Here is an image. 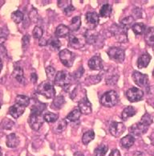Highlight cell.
<instances>
[{
	"instance_id": "obj_1",
	"label": "cell",
	"mask_w": 154,
	"mask_h": 156,
	"mask_svg": "<svg viewBox=\"0 0 154 156\" xmlns=\"http://www.w3.org/2000/svg\"><path fill=\"white\" fill-rule=\"evenodd\" d=\"M46 107V104L38 102L37 104H35L31 108V114L28 118V123L31 129L36 131L40 129L45 122L43 112L44 111Z\"/></svg>"
},
{
	"instance_id": "obj_2",
	"label": "cell",
	"mask_w": 154,
	"mask_h": 156,
	"mask_svg": "<svg viewBox=\"0 0 154 156\" xmlns=\"http://www.w3.org/2000/svg\"><path fill=\"white\" fill-rule=\"evenodd\" d=\"M37 94L44 96L47 99H52L56 95V90L51 80L43 81L36 89Z\"/></svg>"
},
{
	"instance_id": "obj_3",
	"label": "cell",
	"mask_w": 154,
	"mask_h": 156,
	"mask_svg": "<svg viewBox=\"0 0 154 156\" xmlns=\"http://www.w3.org/2000/svg\"><path fill=\"white\" fill-rule=\"evenodd\" d=\"M119 96L116 91L111 90L103 94L101 98V105L105 107H112L118 103Z\"/></svg>"
},
{
	"instance_id": "obj_4",
	"label": "cell",
	"mask_w": 154,
	"mask_h": 156,
	"mask_svg": "<svg viewBox=\"0 0 154 156\" xmlns=\"http://www.w3.org/2000/svg\"><path fill=\"white\" fill-rule=\"evenodd\" d=\"M55 84L60 87H67L72 81V76L67 71L58 72L55 77Z\"/></svg>"
},
{
	"instance_id": "obj_5",
	"label": "cell",
	"mask_w": 154,
	"mask_h": 156,
	"mask_svg": "<svg viewBox=\"0 0 154 156\" xmlns=\"http://www.w3.org/2000/svg\"><path fill=\"white\" fill-rule=\"evenodd\" d=\"M112 34L115 36V38L119 42H127V29L122 26H119L117 24H113L110 29Z\"/></svg>"
},
{
	"instance_id": "obj_6",
	"label": "cell",
	"mask_w": 154,
	"mask_h": 156,
	"mask_svg": "<svg viewBox=\"0 0 154 156\" xmlns=\"http://www.w3.org/2000/svg\"><path fill=\"white\" fill-rule=\"evenodd\" d=\"M108 55L111 60L117 63L123 62L125 57V50L121 48L112 47L108 50Z\"/></svg>"
},
{
	"instance_id": "obj_7",
	"label": "cell",
	"mask_w": 154,
	"mask_h": 156,
	"mask_svg": "<svg viewBox=\"0 0 154 156\" xmlns=\"http://www.w3.org/2000/svg\"><path fill=\"white\" fill-rule=\"evenodd\" d=\"M85 44H86V40H85L84 36L75 35V34L69 35V39H68V46L69 47L79 49L84 47Z\"/></svg>"
},
{
	"instance_id": "obj_8",
	"label": "cell",
	"mask_w": 154,
	"mask_h": 156,
	"mask_svg": "<svg viewBox=\"0 0 154 156\" xmlns=\"http://www.w3.org/2000/svg\"><path fill=\"white\" fill-rule=\"evenodd\" d=\"M75 54L68 49H63L60 51V59L62 64L67 68L72 67L75 60Z\"/></svg>"
},
{
	"instance_id": "obj_9",
	"label": "cell",
	"mask_w": 154,
	"mask_h": 156,
	"mask_svg": "<svg viewBox=\"0 0 154 156\" xmlns=\"http://www.w3.org/2000/svg\"><path fill=\"white\" fill-rule=\"evenodd\" d=\"M126 97L130 102H136L141 101L144 97V92L138 88L132 87L126 91Z\"/></svg>"
},
{
	"instance_id": "obj_10",
	"label": "cell",
	"mask_w": 154,
	"mask_h": 156,
	"mask_svg": "<svg viewBox=\"0 0 154 156\" xmlns=\"http://www.w3.org/2000/svg\"><path fill=\"white\" fill-rule=\"evenodd\" d=\"M132 80L136 85L141 88H147L149 85V76L140 72L134 71L132 73Z\"/></svg>"
},
{
	"instance_id": "obj_11",
	"label": "cell",
	"mask_w": 154,
	"mask_h": 156,
	"mask_svg": "<svg viewBox=\"0 0 154 156\" xmlns=\"http://www.w3.org/2000/svg\"><path fill=\"white\" fill-rule=\"evenodd\" d=\"M125 131V126L123 123L112 122L109 126V132L112 136L118 138Z\"/></svg>"
},
{
	"instance_id": "obj_12",
	"label": "cell",
	"mask_w": 154,
	"mask_h": 156,
	"mask_svg": "<svg viewBox=\"0 0 154 156\" xmlns=\"http://www.w3.org/2000/svg\"><path fill=\"white\" fill-rule=\"evenodd\" d=\"M148 128H149V126L147 125H145V123L140 121L139 122L135 123V124H133L132 126L130 127V134L136 135V136H140V135H142V134L146 133Z\"/></svg>"
},
{
	"instance_id": "obj_13",
	"label": "cell",
	"mask_w": 154,
	"mask_h": 156,
	"mask_svg": "<svg viewBox=\"0 0 154 156\" xmlns=\"http://www.w3.org/2000/svg\"><path fill=\"white\" fill-rule=\"evenodd\" d=\"M79 108L80 111L81 112V114H89L92 113V104L90 103V101L87 100V98L85 97L83 99H81L78 102Z\"/></svg>"
},
{
	"instance_id": "obj_14",
	"label": "cell",
	"mask_w": 154,
	"mask_h": 156,
	"mask_svg": "<svg viewBox=\"0 0 154 156\" xmlns=\"http://www.w3.org/2000/svg\"><path fill=\"white\" fill-rule=\"evenodd\" d=\"M88 67L92 70H101L103 69L102 60L99 55L92 56V58L88 60Z\"/></svg>"
},
{
	"instance_id": "obj_15",
	"label": "cell",
	"mask_w": 154,
	"mask_h": 156,
	"mask_svg": "<svg viewBox=\"0 0 154 156\" xmlns=\"http://www.w3.org/2000/svg\"><path fill=\"white\" fill-rule=\"evenodd\" d=\"M25 110V107L22 106V105H19V104H15L14 105L11 106L9 109V114L11 117H13L14 118H19V117L23 114V112Z\"/></svg>"
},
{
	"instance_id": "obj_16",
	"label": "cell",
	"mask_w": 154,
	"mask_h": 156,
	"mask_svg": "<svg viewBox=\"0 0 154 156\" xmlns=\"http://www.w3.org/2000/svg\"><path fill=\"white\" fill-rule=\"evenodd\" d=\"M12 76L15 78L18 82L21 83L22 85L27 84L24 77V74H23V71H22V68L20 66H15L14 68V70L12 72Z\"/></svg>"
},
{
	"instance_id": "obj_17",
	"label": "cell",
	"mask_w": 154,
	"mask_h": 156,
	"mask_svg": "<svg viewBox=\"0 0 154 156\" xmlns=\"http://www.w3.org/2000/svg\"><path fill=\"white\" fill-rule=\"evenodd\" d=\"M151 59L152 57L149 53H145L141 55L137 60V67L139 69H145L149 65Z\"/></svg>"
},
{
	"instance_id": "obj_18",
	"label": "cell",
	"mask_w": 154,
	"mask_h": 156,
	"mask_svg": "<svg viewBox=\"0 0 154 156\" xmlns=\"http://www.w3.org/2000/svg\"><path fill=\"white\" fill-rule=\"evenodd\" d=\"M84 36L85 37L86 42H87L88 44H95L96 42V40H97L98 33L95 30L88 29L86 31V32H85Z\"/></svg>"
},
{
	"instance_id": "obj_19",
	"label": "cell",
	"mask_w": 154,
	"mask_h": 156,
	"mask_svg": "<svg viewBox=\"0 0 154 156\" xmlns=\"http://www.w3.org/2000/svg\"><path fill=\"white\" fill-rule=\"evenodd\" d=\"M6 144L10 148H15L19 144V139L15 134H11L7 137Z\"/></svg>"
},
{
	"instance_id": "obj_20",
	"label": "cell",
	"mask_w": 154,
	"mask_h": 156,
	"mask_svg": "<svg viewBox=\"0 0 154 156\" xmlns=\"http://www.w3.org/2000/svg\"><path fill=\"white\" fill-rule=\"evenodd\" d=\"M69 33L70 28L68 27H67L66 25L63 24L59 25L58 27H56V32H55L56 37H58V38L65 37V36H67V35H69Z\"/></svg>"
},
{
	"instance_id": "obj_21",
	"label": "cell",
	"mask_w": 154,
	"mask_h": 156,
	"mask_svg": "<svg viewBox=\"0 0 154 156\" xmlns=\"http://www.w3.org/2000/svg\"><path fill=\"white\" fill-rule=\"evenodd\" d=\"M58 6L63 11V12L67 16H68L70 13H72V11L75 10L70 1H59Z\"/></svg>"
},
{
	"instance_id": "obj_22",
	"label": "cell",
	"mask_w": 154,
	"mask_h": 156,
	"mask_svg": "<svg viewBox=\"0 0 154 156\" xmlns=\"http://www.w3.org/2000/svg\"><path fill=\"white\" fill-rule=\"evenodd\" d=\"M134 142H135V138L131 134H128L125 137L122 138L121 139V146L125 149H128L130 147L133 145Z\"/></svg>"
},
{
	"instance_id": "obj_23",
	"label": "cell",
	"mask_w": 154,
	"mask_h": 156,
	"mask_svg": "<svg viewBox=\"0 0 154 156\" xmlns=\"http://www.w3.org/2000/svg\"><path fill=\"white\" fill-rule=\"evenodd\" d=\"M145 40L148 45L154 47V27H149L145 31Z\"/></svg>"
},
{
	"instance_id": "obj_24",
	"label": "cell",
	"mask_w": 154,
	"mask_h": 156,
	"mask_svg": "<svg viewBox=\"0 0 154 156\" xmlns=\"http://www.w3.org/2000/svg\"><path fill=\"white\" fill-rule=\"evenodd\" d=\"M136 114V109H135L132 106H127L126 108H125L123 111H122V114H121V118L123 120L126 121L128 120L129 118H132L133 117L135 114Z\"/></svg>"
},
{
	"instance_id": "obj_25",
	"label": "cell",
	"mask_w": 154,
	"mask_h": 156,
	"mask_svg": "<svg viewBox=\"0 0 154 156\" xmlns=\"http://www.w3.org/2000/svg\"><path fill=\"white\" fill-rule=\"evenodd\" d=\"M86 20L89 24L96 26L98 24L100 18H99L98 14L96 12H88L86 15Z\"/></svg>"
},
{
	"instance_id": "obj_26",
	"label": "cell",
	"mask_w": 154,
	"mask_h": 156,
	"mask_svg": "<svg viewBox=\"0 0 154 156\" xmlns=\"http://www.w3.org/2000/svg\"><path fill=\"white\" fill-rule=\"evenodd\" d=\"M67 127V122L64 119H61L59 120L57 122L55 123V125L53 126V130L56 133H62L63 131H64Z\"/></svg>"
},
{
	"instance_id": "obj_27",
	"label": "cell",
	"mask_w": 154,
	"mask_h": 156,
	"mask_svg": "<svg viewBox=\"0 0 154 156\" xmlns=\"http://www.w3.org/2000/svg\"><path fill=\"white\" fill-rule=\"evenodd\" d=\"M47 45L51 51H58L61 47V43L58 39L51 38L47 41Z\"/></svg>"
},
{
	"instance_id": "obj_28",
	"label": "cell",
	"mask_w": 154,
	"mask_h": 156,
	"mask_svg": "<svg viewBox=\"0 0 154 156\" xmlns=\"http://www.w3.org/2000/svg\"><path fill=\"white\" fill-rule=\"evenodd\" d=\"M81 25V20L80 16H75L72 20H71V23H70V30L72 31H78L80 29Z\"/></svg>"
},
{
	"instance_id": "obj_29",
	"label": "cell",
	"mask_w": 154,
	"mask_h": 156,
	"mask_svg": "<svg viewBox=\"0 0 154 156\" xmlns=\"http://www.w3.org/2000/svg\"><path fill=\"white\" fill-rule=\"evenodd\" d=\"M132 29L136 35H142L146 31L145 25L142 23H136L132 26Z\"/></svg>"
},
{
	"instance_id": "obj_30",
	"label": "cell",
	"mask_w": 154,
	"mask_h": 156,
	"mask_svg": "<svg viewBox=\"0 0 154 156\" xmlns=\"http://www.w3.org/2000/svg\"><path fill=\"white\" fill-rule=\"evenodd\" d=\"M95 138V133L93 130H88V131L85 132L84 134H83L82 136V143L84 145H87L90 142H92Z\"/></svg>"
},
{
	"instance_id": "obj_31",
	"label": "cell",
	"mask_w": 154,
	"mask_h": 156,
	"mask_svg": "<svg viewBox=\"0 0 154 156\" xmlns=\"http://www.w3.org/2000/svg\"><path fill=\"white\" fill-rule=\"evenodd\" d=\"M16 104L22 105L23 107H27L30 104V99L28 97L24 96V95H18L15 98Z\"/></svg>"
},
{
	"instance_id": "obj_32",
	"label": "cell",
	"mask_w": 154,
	"mask_h": 156,
	"mask_svg": "<svg viewBox=\"0 0 154 156\" xmlns=\"http://www.w3.org/2000/svg\"><path fill=\"white\" fill-rule=\"evenodd\" d=\"M112 7L109 4H104L101 7L100 15L103 18H107V17H109L111 13H112Z\"/></svg>"
},
{
	"instance_id": "obj_33",
	"label": "cell",
	"mask_w": 154,
	"mask_h": 156,
	"mask_svg": "<svg viewBox=\"0 0 154 156\" xmlns=\"http://www.w3.org/2000/svg\"><path fill=\"white\" fill-rule=\"evenodd\" d=\"M108 147L106 144H101L94 151V154L96 156H104L108 152Z\"/></svg>"
},
{
	"instance_id": "obj_34",
	"label": "cell",
	"mask_w": 154,
	"mask_h": 156,
	"mask_svg": "<svg viewBox=\"0 0 154 156\" xmlns=\"http://www.w3.org/2000/svg\"><path fill=\"white\" fill-rule=\"evenodd\" d=\"M81 115V112L80 111L79 109H73L71 113L67 114V120L70 121V122H75V121H77L80 118Z\"/></svg>"
},
{
	"instance_id": "obj_35",
	"label": "cell",
	"mask_w": 154,
	"mask_h": 156,
	"mask_svg": "<svg viewBox=\"0 0 154 156\" xmlns=\"http://www.w3.org/2000/svg\"><path fill=\"white\" fill-rule=\"evenodd\" d=\"M64 104H65L64 98H63V96H58L54 98L52 105H53L54 107L56 108V109H61L63 105H64Z\"/></svg>"
},
{
	"instance_id": "obj_36",
	"label": "cell",
	"mask_w": 154,
	"mask_h": 156,
	"mask_svg": "<svg viewBox=\"0 0 154 156\" xmlns=\"http://www.w3.org/2000/svg\"><path fill=\"white\" fill-rule=\"evenodd\" d=\"M23 18H24V16H23L22 11H15L11 14V19L13 20V21L15 23H19L22 22L23 20Z\"/></svg>"
},
{
	"instance_id": "obj_37",
	"label": "cell",
	"mask_w": 154,
	"mask_h": 156,
	"mask_svg": "<svg viewBox=\"0 0 154 156\" xmlns=\"http://www.w3.org/2000/svg\"><path fill=\"white\" fill-rule=\"evenodd\" d=\"M134 20H135V19H134L133 16H128V17H125V19H123V20H121V26L122 27H124L125 28V29H128V27H131L132 25V23H133Z\"/></svg>"
},
{
	"instance_id": "obj_38",
	"label": "cell",
	"mask_w": 154,
	"mask_h": 156,
	"mask_svg": "<svg viewBox=\"0 0 154 156\" xmlns=\"http://www.w3.org/2000/svg\"><path fill=\"white\" fill-rule=\"evenodd\" d=\"M43 118H44L45 122H47L54 123L58 120L59 116L58 114H53V113H47L43 115Z\"/></svg>"
},
{
	"instance_id": "obj_39",
	"label": "cell",
	"mask_w": 154,
	"mask_h": 156,
	"mask_svg": "<svg viewBox=\"0 0 154 156\" xmlns=\"http://www.w3.org/2000/svg\"><path fill=\"white\" fill-rule=\"evenodd\" d=\"M9 31L6 27H1L0 28V46L4 44V42L7 40V36H8Z\"/></svg>"
},
{
	"instance_id": "obj_40",
	"label": "cell",
	"mask_w": 154,
	"mask_h": 156,
	"mask_svg": "<svg viewBox=\"0 0 154 156\" xmlns=\"http://www.w3.org/2000/svg\"><path fill=\"white\" fill-rule=\"evenodd\" d=\"M46 73H47V76L48 78V80H52L54 79L55 80V77H56V69H54L52 66H47L46 69Z\"/></svg>"
},
{
	"instance_id": "obj_41",
	"label": "cell",
	"mask_w": 154,
	"mask_h": 156,
	"mask_svg": "<svg viewBox=\"0 0 154 156\" xmlns=\"http://www.w3.org/2000/svg\"><path fill=\"white\" fill-rule=\"evenodd\" d=\"M43 33V29L40 27H38V26H36V27L33 29V31H32L33 37L35 39H36V40H40V39L42 38Z\"/></svg>"
},
{
	"instance_id": "obj_42",
	"label": "cell",
	"mask_w": 154,
	"mask_h": 156,
	"mask_svg": "<svg viewBox=\"0 0 154 156\" xmlns=\"http://www.w3.org/2000/svg\"><path fill=\"white\" fill-rule=\"evenodd\" d=\"M141 122H142L143 123H145V125H147L148 126H149L151 125V124H152V116H151L149 114L146 113V114H144L143 117L141 118Z\"/></svg>"
},
{
	"instance_id": "obj_43",
	"label": "cell",
	"mask_w": 154,
	"mask_h": 156,
	"mask_svg": "<svg viewBox=\"0 0 154 156\" xmlns=\"http://www.w3.org/2000/svg\"><path fill=\"white\" fill-rule=\"evenodd\" d=\"M101 77L100 76H91L86 79V82L88 85H95L101 81Z\"/></svg>"
},
{
	"instance_id": "obj_44",
	"label": "cell",
	"mask_w": 154,
	"mask_h": 156,
	"mask_svg": "<svg viewBox=\"0 0 154 156\" xmlns=\"http://www.w3.org/2000/svg\"><path fill=\"white\" fill-rule=\"evenodd\" d=\"M15 123L9 119V118H4L2 122V128H4V129H10L12 128V126H14Z\"/></svg>"
},
{
	"instance_id": "obj_45",
	"label": "cell",
	"mask_w": 154,
	"mask_h": 156,
	"mask_svg": "<svg viewBox=\"0 0 154 156\" xmlns=\"http://www.w3.org/2000/svg\"><path fill=\"white\" fill-rule=\"evenodd\" d=\"M117 79H118V76H116V75H111V76H108L106 78V84L109 85H116V82H117Z\"/></svg>"
},
{
	"instance_id": "obj_46",
	"label": "cell",
	"mask_w": 154,
	"mask_h": 156,
	"mask_svg": "<svg viewBox=\"0 0 154 156\" xmlns=\"http://www.w3.org/2000/svg\"><path fill=\"white\" fill-rule=\"evenodd\" d=\"M84 73V69L82 67V66H80V67L77 70H76L75 73H74V76H75V78H80L81 76H83V73Z\"/></svg>"
},
{
	"instance_id": "obj_47",
	"label": "cell",
	"mask_w": 154,
	"mask_h": 156,
	"mask_svg": "<svg viewBox=\"0 0 154 156\" xmlns=\"http://www.w3.org/2000/svg\"><path fill=\"white\" fill-rule=\"evenodd\" d=\"M30 43V36L28 35H26L22 37V48H25L28 47Z\"/></svg>"
},
{
	"instance_id": "obj_48",
	"label": "cell",
	"mask_w": 154,
	"mask_h": 156,
	"mask_svg": "<svg viewBox=\"0 0 154 156\" xmlns=\"http://www.w3.org/2000/svg\"><path fill=\"white\" fill-rule=\"evenodd\" d=\"M30 17H31V20L34 23H36V21L38 20V13H37V11L35 8H33V10L31 11V14H30Z\"/></svg>"
},
{
	"instance_id": "obj_49",
	"label": "cell",
	"mask_w": 154,
	"mask_h": 156,
	"mask_svg": "<svg viewBox=\"0 0 154 156\" xmlns=\"http://www.w3.org/2000/svg\"><path fill=\"white\" fill-rule=\"evenodd\" d=\"M132 13L134 15V19L141 18L142 11H141V10L140 8H134L133 11H132Z\"/></svg>"
},
{
	"instance_id": "obj_50",
	"label": "cell",
	"mask_w": 154,
	"mask_h": 156,
	"mask_svg": "<svg viewBox=\"0 0 154 156\" xmlns=\"http://www.w3.org/2000/svg\"><path fill=\"white\" fill-rule=\"evenodd\" d=\"M127 156H145V154L141 151H132L130 152Z\"/></svg>"
},
{
	"instance_id": "obj_51",
	"label": "cell",
	"mask_w": 154,
	"mask_h": 156,
	"mask_svg": "<svg viewBox=\"0 0 154 156\" xmlns=\"http://www.w3.org/2000/svg\"><path fill=\"white\" fill-rule=\"evenodd\" d=\"M108 156H121V153H120V151H119L117 149H114L112 150V152L110 153L109 155Z\"/></svg>"
},
{
	"instance_id": "obj_52",
	"label": "cell",
	"mask_w": 154,
	"mask_h": 156,
	"mask_svg": "<svg viewBox=\"0 0 154 156\" xmlns=\"http://www.w3.org/2000/svg\"><path fill=\"white\" fill-rule=\"evenodd\" d=\"M31 81L33 83H36V81H37V79H38V77H37V75H36V73H32L31 74Z\"/></svg>"
},
{
	"instance_id": "obj_53",
	"label": "cell",
	"mask_w": 154,
	"mask_h": 156,
	"mask_svg": "<svg viewBox=\"0 0 154 156\" xmlns=\"http://www.w3.org/2000/svg\"><path fill=\"white\" fill-rule=\"evenodd\" d=\"M74 156H84L83 153L81 152H76L75 154H74Z\"/></svg>"
},
{
	"instance_id": "obj_54",
	"label": "cell",
	"mask_w": 154,
	"mask_h": 156,
	"mask_svg": "<svg viewBox=\"0 0 154 156\" xmlns=\"http://www.w3.org/2000/svg\"><path fill=\"white\" fill-rule=\"evenodd\" d=\"M2 60H1V58H0V73H1V71H2Z\"/></svg>"
},
{
	"instance_id": "obj_55",
	"label": "cell",
	"mask_w": 154,
	"mask_h": 156,
	"mask_svg": "<svg viewBox=\"0 0 154 156\" xmlns=\"http://www.w3.org/2000/svg\"><path fill=\"white\" fill-rule=\"evenodd\" d=\"M152 76H153V77H154V69H153V72H152Z\"/></svg>"
},
{
	"instance_id": "obj_56",
	"label": "cell",
	"mask_w": 154,
	"mask_h": 156,
	"mask_svg": "<svg viewBox=\"0 0 154 156\" xmlns=\"http://www.w3.org/2000/svg\"><path fill=\"white\" fill-rule=\"evenodd\" d=\"M0 156H2V153H1V152H0Z\"/></svg>"
},
{
	"instance_id": "obj_57",
	"label": "cell",
	"mask_w": 154,
	"mask_h": 156,
	"mask_svg": "<svg viewBox=\"0 0 154 156\" xmlns=\"http://www.w3.org/2000/svg\"><path fill=\"white\" fill-rule=\"evenodd\" d=\"M152 107L154 108V102H153V104H152Z\"/></svg>"
},
{
	"instance_id": "obj_58",
	"label": "cell",
	"mask_w": 154,
	"mask_h": 156,
	"mask_svg": "<svg viewBox=\"0 0 154 156\" xmlns=\"http://www.w3.org/2000/svg\"><path fill=\"white\" fill-rule=\"evenodd\" d=\"M0 109H1V104H0Z\"/></svg>"
},
{
	"instance_id": "obj_59",
	"label": "cell",
	"mask_w": 154,
	"mask_h": 156,
	"mask_svg": "<svg viewBox=\"0 0 154 156\" xmlns=\"http://www.w3.org/2000/svg\"><path fill=\"white\" fill-rule=\"evenodd\" d=\"M153 51H154V49H153Z\"/></svg>"
}]
</instances>
